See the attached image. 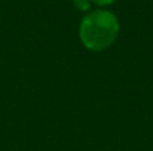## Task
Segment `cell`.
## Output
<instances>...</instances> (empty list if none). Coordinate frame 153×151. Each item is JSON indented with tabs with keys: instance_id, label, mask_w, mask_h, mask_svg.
Returning <instances> with one entry per match:
<instances>
[{
	"instance_id": "6da1fadb",
	"label": "cell",
	"mask_w": 153,
	"mask_h": 151,
	"mask_svg": "<svg viewBox=\"0 0 153 151\" xmlns=\"http://www.w3.org/2000/svg\"><path fill=\"white\" fill-rule=\"evenodd\" d=\"M120 34V23L114 13L108 10L89 12L79 26V39L90 51L101 52L109 48Z\"/></svg>"
},
{
	"instance_id": "7a4b0ae2",
	"label": "cell",
	"mask_w": 153,
	"mask_h": 151,
	"mask_svg": "<svg viewBox=\"0 0 153 151\" xmlns=\"http://www.w3.org/2000/svg\"><path fill=\"white\" fill-rule=\"evenodd\" d=\"M75 8L79 11H89L90 5H91V1L90 0H73Z\"/></svg>"
},
{
	"instance_id": "3957f363",
	"label": "cell",
	"mask_w": 153,
	"mask_h": 151,
	"mask_svg": "<svg viewBox=\"0 0 153 151\" xmlns=\"http://www.w3.org/2000/svg\"><path fill=\"white\" fill-rule=\"evenodd\" d=\"M93 3H95L97 5H109L111 4V3H114V0H93Z\"/></svg>"
}]
</instances>
